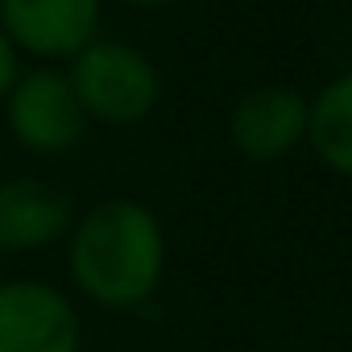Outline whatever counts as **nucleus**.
Returning <instances> with one entry per match:
<instances>
[{
	"instance_id": "nucleus-1",
	"label": "nucleus",
	"mask_w": 352,
	"mask_h": 352,
	"mask_svg": "<svg viewBox=\"0 0 352 352\" xmlns=\"http://www.w3.org/2000/svg\"><path fill=\"white\" fill-rule=\"evenodd\" d=\"M166 261L170 241L157 212L129 195H112L83 208L63 241L71 294L104 311L145 307L162 290Z\"/></svg>"
},
{
	"instance_id": "nucleus-2",
	"label": "nucleus",
	"mask_w": 352,
	"mask_h": 352,
	"mask_svg": "<svg viewBox=\"0 0 352 352\" xmlns=\"http://www.w3.org/2000/svg\"><path fill=\"white\" fill-rule=\"evenodd\" d=\"M83 112L104 129H133L153 116L162 100V75L153 58L120 38L87 42L71 63H63Z\"/></svg>"
},
{
	"instance_id": "nucleus-3",
	"label": "nucleus",
	"mask_w": 352,
	"mask_h": 352,
	"mask_svg": "<svg viewBox=\"0 0 352 352\" xmlns=\"http://www.w3.org/2000/svg\"><path fill=\"white\" fill-rule=\"evenodd\" d=\"M5 133L34 157H67L87 137L91 120L63 67L34 63L17 75L9 96L0 100Z\"/></svg>"
},
{
	"instance_id": "nucleus-4",
	"label": "nucleus",
	"mask_w": 352,
	"mask_h": 352,
	"mask_svg": "<svg viewBox=\"0 0 352 352\" xmlns=\"http://www.w3.org/2000/svg\"><path fill=\"white\" fill-rule=\"evenodd\" d=\"M87 331L71 290L21 274L0 278V352H83Z\"/></svg>"
},
{
	"instance_id": "nucleus-5",
	"label": "nucleus",
	"mask_w": 352,
	"mask_h": 352,
	"mask_svg": "<svg viewBox=\"0 0 352 352\" xmlns=\"http://www.w3.org/2000/svg\"><path fill=\"white\" fill-rule=\"evenodd\" d=\"M104 0H0V30L21 58L63 67L100 38Z\"/></svg>"
},
{
	"instance_id": "nucleus-6",
	"label": "nucleus",
	"mask_w": 352,
	"mask_h": 352,
	"mask_svg": "<svg viewBox=\"0 0 352 352\" xmlns=\"http://www.w3.org/2000/svg\"><path fill=\"white\" fill-rule=\"evenodd\" d=\"M228 141L245 162H286L307 145V96L282 83L249 87L228 108Z\"/></svg>"
},
{
	"instance_id": "nucleus-7",
	"label": "nucleus",
	"mask_w": 352,
	"mask_h": 352,
	"mask_svg": "<svg viewBox=\"0 0 352 352\" xmlns=\"http://www.w3.org/2000/svg\"><path fill=\"white\" fill-rule=\"evenodd\" d=\"M79 208L75 199L38 174L0 179V257H25L63 245Z\"/></svg>"
},
{
	"instance_id": "nucleus-8",
	"label": "nucleus",
	"mask_w": 352,
	"mask_h": 352,
	"mask_svg": "<svg viewBox=\"0 0 352 352\" xmlns=\"http://www.w3.org/2000/svg\"><path fill=\"white\" fill-rule=\"evenodd\" d=\"M307 149L331 174L352 179V71L327 79L307 100Z\"/></svg>"
},
{
	"instance_id": "nucleus-9",
	"label": "nucleus",
	"mask_w": 352,
	"mask_h": 352,
	"mask_svg": "<svg viewBox=\"0 0 352 352\" xmlns=\"http://www.w3.org/2000/svg\"><path fill=\"white\" fill-rule=\"evenodd\" d=\"M25 71V58L17 54V46L9 42V34L0 30V100L9 96V87L17 83V75Z\"/></svg>"
},
{
	"instance_id": "nucleus-10",
	"label": "nucleus",
	"mask_w": 352,
	"mask_h": 352,
	"mask_svg": "<svg viewBox=\"0 0 352 352\" xmlns=\"http://www.w3.org/2000/svg\"><path fill=\"white\" fill-rule=\"evenodd\" d=\"M129 9H166V5H179V0H120Z\"/></svg>"
}]
</instances>
